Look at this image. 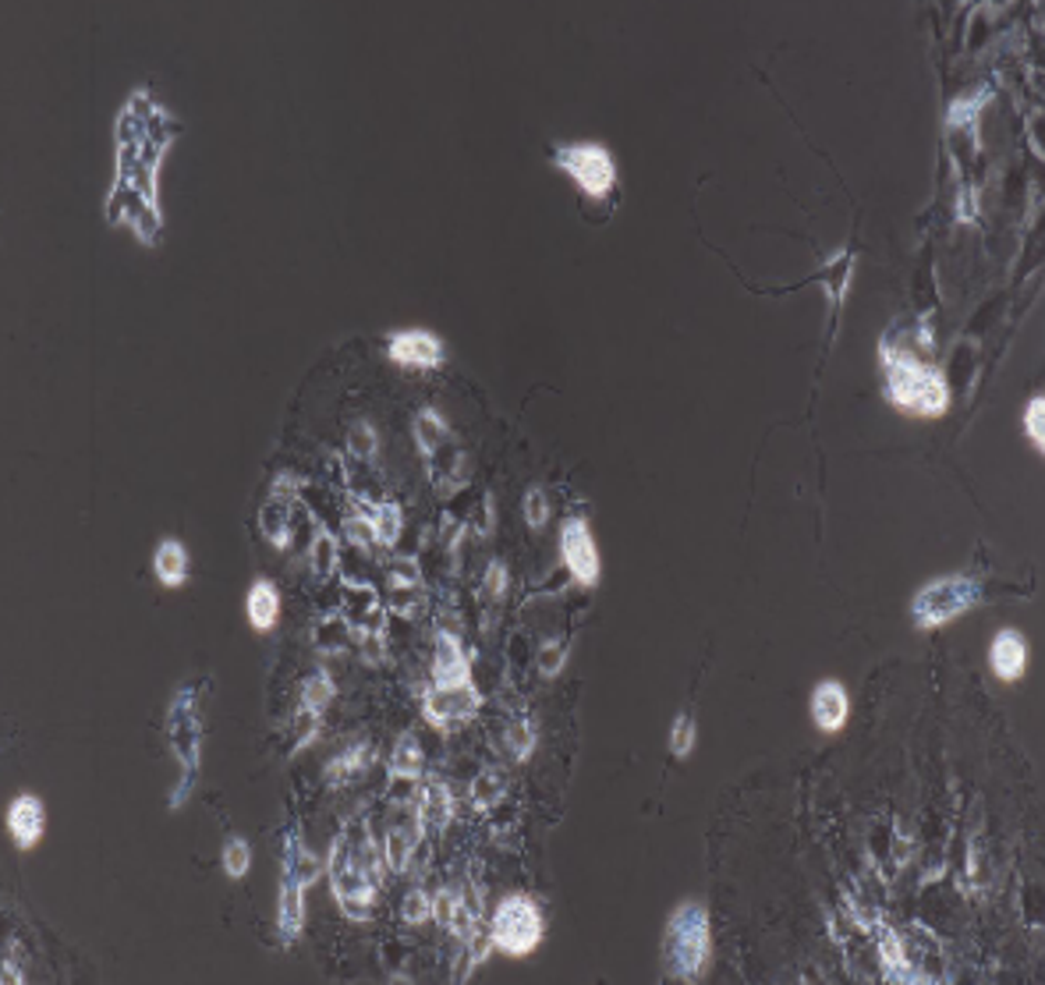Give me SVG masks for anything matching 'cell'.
I'll return each mask as SVG.
<instances>
[{"instance_id": "6da1fadb", "label": "cell", "mask_w": 1045, "mask_h": 985, "mask_svg": "<svg viewBox=\"0 0 1045 985\" xmlns=\"http://www.w3.org/2000/svg\"><path fill=\"white\" fill-rule=\"evenodd\" d=\"M177 138V121L146 89L124 100L117 114V171L106 195V220L129 227L142 245L160 242V164Z\"/></svg>"}, {"instance_id": "7a4b0ae2", "label": "cell", "mask_w": 1045, "mask_h": 985, "mask_svg": "<svg viewBox=\"0 0 1045 985\" xmlns=\"http://www.w3.org/2000/svg\"><path fill=\"white\" fill-rule=\"evenodd\" d=\"M383 844H376L369 827H358L355 833L345 830L334 837L330 854H327V875L337 907L345 911L348 922H369L376 911V897H380V880H383Z\"/></svg>"}, {"instance_id": "3957f363", "label": "cell", "mask_w": 1045, "mask_h": 985, "mask_svg": "<svg viewBox=\"0 0 1045 985\" xmlns=\"http://www.w3.org/2000/svg\"><path fill=\"white\" fill-rule=\"evenodd\" d=\"M879 362H882V376H887V401L893 408L908 411V415H922V419L946 415L950 383L940 369L908 355L904 348H890V340L879 345Z\"/></svg>"}, {"instance_id": "277c9868", "label": "cell", "mask_w": 1045, "mask_h": 985, "mask_svg": "<svg viewBox=\"0 0 1045 985\" xmlns=\"http://www.w3.org/2000/svg\"><path fill=\"white\" fill-rule=\"evenodd\" d=\"M713 957V928L709 911L701 904L674 907L663 933V975L670 982H698Z\"/></svg>"}, {"instance_id": "5b68a950", "label": "cell", "mask_w": 1045, "mask_h": 985, "mask_svg": "<svg viewBox=\"0 0 1045 985\" xmlns=\"http://www.w3.org/2000/svg\"><path fill=\"white\" fill-rule=\"evenodd\" d=\"M167 741L177 759V783L171 791V809H182L192 798V787L199 780L203 766V720H199V691L192 685L174 691V702L167 709Z\"/></svg>"}, {"instance_id": "8992f818", "label": "cell", "mask_w": 1045, "mask_h": 985, "mask_svg": "<svg viewBox=\"0 0 1045 985\" xmlns=\"http://www.w3.org/2000/svg\"><path fill=\"white\" fill-rule=\"evenodd\" d=\"M982 603V582L971 575H950L922 585L911 599V617L918 632L946 628L950 620L964 617Z\"/></svg>"}, {"instance_id": "52a82bcc", "label": "cell", "mask_w": 1045, "mask_h": 985, "mask_svg": "<svg viewBox=\"0 0 1045 985\" xmlns=\"http://www.w3.org/2000/svg\"><path fill=\"white\" fill-rule=\"evenodd\" d=\"M553 167L564 171L585 199H606L617 188V160L600 142H571L553 150Z\"/></svg>"}, {"instance_id": "ba28073f", "label": "cell", "mask_w": 1045, "mask_h": 985, "mask_svg": "<svg viewBox=\"0 0 1045 985\" xmlns=\"http://www.w3.org/2000/svg\"><path fill=\"white\" fill-rule=\"evenodd\" d=\"M543 933H546L543 915H539L535 901L525 897V893H511V897L496 904V915L490 922L493 951L508 957H525L543 943Z\"/></svg>"}, {"instance_id": "9c48e42d", "label": "cell", "mask_w": 1045, "mask_h": 985, "mask_svg": "<svg viewBox=\"0 0 1045 985\" xmlns=\"http://www.w3.org/2000/svg\"><path fill=\"white\" fill-rule=\"evenodd\" d=\"M482 706V691L475 688L472 677L464 680H447V685H432L422 695V716L437 727L440 733H450L464 727Z\"/></svg>"}, {"instance_id": "30bf717a", "label": "cell", "mask_w": 1045, "mask_h": 985, "mask_svg": "<svg viewBox=\"0 0 1045 985\" xmlns=\"http://www.w3.org/2000/svg\"><path fill=\"white\" fill-rule=\"evenodd\" d=\"M432 919H437L458 943H468L479 936L482 922V893L475 886H443L432 897Z\"/></svg>"}, {"instance_id": "8fae6325", "label": "cell", "mask_w": 1045, "mask_h": 985, "mask_svg": "<svg viewBox=\"0 0 1045 985\" xmlns=\"http://www.w3.org/2000/svg\"><path fill=\"white\" fill-rule=\"evenodd\" d=\"M561 557H564V567L571 571V578L592 588L600 582V571H603V561H600V550H596V540H592V529L585 517H567L561 525Z\"/></svg>"}, {"instance_id": "7c38bea8", "label": "cell", "mask_w": 1045, "mask_h": 985, "mask_svg": "<svg viewBox=\"0 0 1045 985\" xmlns=\"http://www.w3.org/2000/svg\"><path fill=\"white\" fill-rule=\"evenodd\" d=\"M422 837H426V827L419 815V801H398V809H393L387 833H383V854L393 872H404L411 865V854L419 851Z\"/></svg>"}, {"instance_id": "4fadbf2b", "label": "cell", "mask_w": 1045, "mask_h": 985, "mask_svg": "<svg viewBox=\"0 0 1045 985\" xmlns=\"http://www.w3.org/2000/svg\"><path fill=\"white\" fill-rule=\"evenodd\" d=\"M387 358L401 369H419V372L440 369L443 366V340L432 330H422V327L393 330L387 337Z\"/></svg>"}, {"instance_id": "5bb4252c", "label": "cell", "mask_w": 1045, "mask_h": 985, "mask_svg": "<svg viewBox=\"0 0 1045 985\" xmlns=\"http://www.w3.org/2000/svg\"><path fill=\"white\" fill-rule=\"evenodd\" d=\"M47 830V812H43V801L35 794H18L11 804H8V833H11V844L18 851H32L40 844V837Z\"/></svg>"}, {"instance_id": "9a60e30c", "label": "cell", "mask_w": 1045, "mask_h": 985, "mask_svg": "<svg viewBox=\"0 0 1045 985\" xmlns=\"http://www.w3.org/2000/svg\"><path fill=\"white\" fill-rule=\"evenodd\" d=\"M472 677V663H468L464 642L458 628H443L437 620V653H432V685H447V680H464Z\"/></svg>"}, {"instance_id": "2e32d148", "label": "cell", "mask_w": 1045, "mask_h": 985, "mask_svg": "<svg viewBox=\"0 0 1045 985\" xmlns=\"http://www.w3.org/2000/svg\"><path fill=\"white\" fill-rule=\"evenodd\" d=\"M988 663H993V674L1000 680H1021L1024 670H1028V642L1017 628H1003L996 632L993 646H988Z\"/></svg>"}, {"instance_id": "e0dca14e", "label": "cell", "mask_w": 1045, "mask_h": 985, "mask_svg": "<svg viewBox=\"0 0 1045 985\" xmlns=\"http://www.w3.org/2000/svg\"><path fill=\"white\" fill-rule=\"evenodd\" d=\"M416 801H419L426 837H440L450 827V819H454V794H450V787L440 777H429Z\"/></svg>"}, {"instance_id": "ac0fdd59", "label": "cell", "mask_w": 1045, "mask_h": 985, "mask_svg": "<svg viewBox=\"0 0 1045 985\" xmlns=\"http://www.w3.org/2000/svg\"><path fill=\"white\" fill-rule=\"evenodd\" d=\"M847 716H851V698H847L840 680H819L812 691V720L819 730L837 733L843 730Z\"/></svg>"}, {"instance_id": "d6986e66", "label": "cell", "mask_w": 1045, "mask_h": 985, "mask_svg": "<svg viewBox=\"0 0 1045 985\" xmlns=\"http://www.w3.org/2000/svg\"><path fill=\"white\" fill-rule=\"evenodd\" d=\"M429 479L437 496H454L468 486V479H472V458H468L461 447L450 443L447 451L429 464Z\"/></svg>"}, {"instance_id": "ffe728a7", "label": "cell", "mask_w": 1045, "mask_h": 985, "mask_svg": "<svg viewBox=\"0 0 1045 985\" xmlns=\"http://www.w3.org/2000/svg\"><path fill=\"white\" fill-rule=\"evenodd\" d=\"M305 890L298 880L291 875H284L280 880V897H277V933H280V943L291 946L298 936H301V925H305Z\"/></svg>"}, {"instance_id": "44dd1931", "label": "cell", "mask_w": 1045, "mask_h": 985, "mask_svg": "<svg viewBox=\"0 0 1045 985\" xmlns=\"http://www.w3.org/2000/svg\"><path fill=\"white\" fill-rule=\"evenodd\" d=\"M411 437H416V447H419V454H422V461H426V469L432 461H437L450 443V429H447V422H443V415L437 408H419V415H416V422H411Z\"/></svg>"}, {"instance_id": "7402d4cb", "label": "cell", "mask_w": 1045, "mask_h": 985, "mask_svg": "<svg viewBox=\"0 0 1045 985\" xmlns=\"http://www.w3.org/2000/svg\"><path fill=\"white\" fill-rule=\"evenodd\" d=\"M330 702H334V677L319 667L301 680V691H298V712H301V724L309 727V733H316L319 716L327 712Z\"/></svg>"}, {"instance_id": "603a6c76", "label": "cell", "mask_w": 1045, "mask_h": 985, "mask_svg": "<svg viewBox=\"0 0 1045 985\" xmlns=\"http://www.w3.org/2000/svg\"><path fill=\"white\" fill-rule=\"evenodd\" d=\"M245 614H248V624L256 632H274L277 620H280V593H277V585L269 578L252 582L248 596H245Z\"/></svg>"}, {"instance_id": "cb8c5ba5", "label": "cell", "mask_w": 1045, "mask_h": 985, "mask_svg": "<svg viewBox=\"0 0 1045 985\" xmlns=\"http://www.w3.org/2000/svg\"><path fill=\"white\" fill-rule=\"evenodd\" d=\"M387 773L393 777V780H422V773H426V751H422V745H419V738L411 730H404L398 741H393V748H390V759H387Z\"/></svg>"}, {"instance_id": "d4e9b609", "label": "cell", "mask_w": 1045, "mask_h": 985, "mask_svg": "<svg viewBox=\"0 0 1045 985\" xmlns=\"http://www.w3.org/2000/svg\"><path fill=\"white\" fill-rule=\"evenodd\" d=\"M153 575L160 585L177 588L188 582V550L177 540H160L153 550Z\"/></svg>"}, {"instance_id": "484cf974", "label": "cell", "mask_w": 1045, "mask_h": 985, "mask_svg": "<svg viewBox=\"0 0 1045 985\" xmlns=\"http://www.w3.org/2000/svg\"><path fill=\"white\" fill-rule=\"evenodd\" d=\"M355 507L372 522L380 546H398L404 532V511L398 504H390V500H383V504H376V500H355Z\"/></svg>"}, {"instance_id": "4316f807", "label": "cell", "mask_w": 1045, "mask_h": 985, "mask_svg": "<svg viewBox=\"0 0 1045 985\" xmlns=\"http://www.w3.org/2000/svg\"><path fill=\"white\" fill-rule=\"evenodd\" d=\"M387 606L398 617H404V620H416V617H422V611H426V588H422V582L419 585H411V582H387Z\"/></svg>"}, {"instance_id": "83f0119b", "label": "cell", "mask_w": 1045, "mask_h": 985, "mask_svg": "<svg viewBox=\"0 0 1045 985\" xmlns=\"http://www.w3.org/2000/svg\"><path fill=\"white\" fill-rule=\"evenodd\" d=\"M337 564H340V550H337V540L327 532V529H316L313 543H309V567L316 578H334L337 575Z\"/></svg>"}, {"instance_id": "f1b7e54d", "label": "cell", "mask_w": 1045, "mask_h": 985, "mask_svg": "<svg viewBox=\"0 0 1045 985\" xmlns=\"http://www.w3.org/2000/svg\"><path fill=\"white\" fill-rule=\"evenodd\" d=\"M369 759H372L369 745H351V748H345L337 759H330V762H327V783H330V787L348 783L351 777L362 773V769L369 766Z\"/></svg>"}, {"instance_id": "f546056e", "label": "cell", "mask_w": 1045, "mask_h": 985, "mask_svg": "<svg viewBox=\"0 0 1045 985\" xmlns=\"http://www.w3.org/2000/svg\"><path fill=\"white\" fill-rule=\"evenodd\" d=\"M287 504L291 500H277V496H269V504L263 507V514H259V522H263V535L269 543H274L277 550H287L291 546V522H287Z\"/></svg>"}, {"instance_id": "4dcf8cb0", "label": "cell", "mask_w": 1045, "mask_h": 985, "mask_svg": "<svg viewBox=\"0 0 1045 985\" xmlns=\"http://www.w3.org/2000/svg\"><path fill=\"white\" fill-rule=\"evenodd\" d=\"M351 638H355V632H351V624L345 617H322L316 624V646H319V653H327V656L348 653Z\"/></svg>"}, {"instance_id": "1f68e13d", "label": "cell", "mask_w": 1045, "mask_h": 985, "mask_svg": "<svg viewBox=\"0 0 1045 985\" xmlns=\"http://www.w3.org/2000/svg\"><path fill=\"white\" fill-rule=\"evenodd\" d=\"M348 451L355 461H366L372 464L380 458V437H376V425L369 419H358L351 429H348Z\"/></svg>"}, {"instance_id": "d6a6232c", "label": "cell", "mask_w": 1045, "mask_h": 985, "mask_svg": "<svg viewBox=\"0 0 1045 985\" xmlns=\"http://www.w3.org/2000/svg\"><path fill=\"white\" fill-rule=\"evenodd\" d=\"M508 588H511L508 564L490 561V567H485V578H482V588H479V599L485 603V611H493V606H500L503 599H508Z\"/></svg>"}, {"instance_id": "836d02e7", "label": "cell", "mask_w": 1045, "mask_h": 985, "mask_svg": "<svg viewBox=\"0 0 1045 985\" xmlns=\"http://www.w3.org/2000/svg\"><path fill=\"white\" fill-rule=\"evenodd\" d=\"M500 798H503V777L496 773V769H482V773L472 780V804L479 812H485V809H493Z\"/></svg>"}, {"instance_id": "e575fe53", "label": "cell", "mask_w": 1045, "mask_h": 985, "mask_svg": "<svg viewBox=\"0 0 1045 985\" xmlns=\"http://www.w3.org/2000/svg\"><path fill=\"white\" fill-rule=\"evenodd\" d=\"M985 103H988V89H979V93H967L961 100H953L950 111H946V124H950V129H964V124H971L979 117V111Z\"/></svg>"}, {"instance_id": "d590c367", "label": "cell", "mask_w": 1045, "mask_h": 985, "mask_svg": "<svg viewBox=\"0 0 1045 985\" xmlns=\"http://www.w3.org/2000/svg\"><path fill=\"white\" fill-rule=\"evenodd\" d=\"M503 745L511 748V756L518 759V762H525L529 756H532V748H535V727L529 724V720H511L508 724V733H503Z\"/></svg>"}, {"instance_id": "8d00e7d4", "label": "cell", "mask_w": 1045, "mask_h": 985, "mask_svg": "<svg viewBox=\"0 0 1045 985\" xmlns=\"http://www.w3.org/2000/svg\"><path fill=\"white\" fill-rule=\"evenodd\" d=\"M345 535H348V543H355V550H362V553H372L376 546H380L372 522L358 507L345 517Z\"/></svg>"}, {"instance_id": "74e56055", "label": "cell", "mask_w": 1045, "mask_h": 985, "mask_svg": "<svg viewBox=\"0 0 1045 985\" xmlns=\"http://www.w3.org/2000/svg\"><path fill=\"white\" fill-rule=\"evenodd\" d=\"M248 869H252V848H248V840L227 837V844H224V872L230 875V880H245Z\"/></svg>"}, {"instance_id": "f35d334b", "label": "cell", "mask_w": 1045, "mask_h": 985, "mask_svg": "<svg viewBox=\"0 0 1045 985\" xmlns=\"http://www.w3.org/2000/svg\"><path fill=\"white\" fill-rule=\"evenodd\" d=\"M695 741H698V727L691 720V712H677V720L670 727V751L677 759H684V756H691Z\"/></svg>"}, {"instance_id": "ab89813d", "label": "cell", "mask_w": 1045, "mask_h": 985, "mask_svg": "<svg viewBox=\"0 0 1045 985\" xmlns=\"http://www.w3.org/2000/svg\"><path fill=\"white\" fill-rule=\"evenodd\" d=\"M521 511H525V522H529V529H535V532L543 529V525L550 522V514H553L546 490L532 486V490L525 493V500H521Z\"/></svg>"}, {"instance_id": "60d3db41", "label": "cell", "mask_w": 1045, "mask_h": 985, "mask_svg": "<svg viewBox=\"0 0 1045 985\" xmlns=\"http://www.w3.org/2000/svg\"><path fill=\"white\" fill-rule=\"evenodd\" d=\"M1024 433H1028L1032 447L1042 454L1045 451V398H1042V393H1038V398H1032L1028 408H1024Z\"/></svg>"}, {"instance_id": "b9f144b4", "label": "cell", "mask_w": 1045, "mask_h": 985, "mask_svg": "<svg viewBox=\"0 0 1045 985\" xmlns=\"http://www.w3.org/2000/svg\"><path fill=\"white\" fill-rule=\"evenodd\" d=\"M567 663V642H546L543 649H539V674L543 677H556L564 670Z\"/></svg>"}, {"instance_id": "7bdbcfd3", "label": "cell", "mask_w": 1045, "mask_h": 985, "mask_svg": "<svg viewBox=\"0 0 1045 985\" xmlns=\"http://www.w3.org/2000/svg\"><path fill=\"white\" fill-rule=\"evenodd\" d=\"M426 919H432V897L426 890H411L404 897V922L422 925Z\"/></svg>"}, {"instance_id": "ee69618b", "label": "cell", "mask_w": 1045, "mask_h": 985, "mask_svg": "<svg viewBox=\"0 0 1045 985\" xmlns=\"http://www.w3.org/2000/svg\"><path fill=\"white\" fill-rule=\"evenodd\" d=\"M387 582H411V585H419L422 582V575H419V564L411 561V557H398V561H390V571H387Z\"/></svg>"}, {"instance_id": "f6af8a7d", "label": "cell", "mask_w": 1045, "mask_h": 985, "mask_svg": "<svg viewBox=\"0 0 1045 985\" xmlns=\"http://www.w3.org/2000/svg\"><path fill=\"white\" fill-rule=\"evenodd\" d=\"M840 263H843V266H840L843 277H854V256H847V253H843V256H840ZM833 266H837V256H833ZM847 284H851V280H840V284H837V277L830 280V295H833V301H843Z\"/></svg>"}]
</instances>
